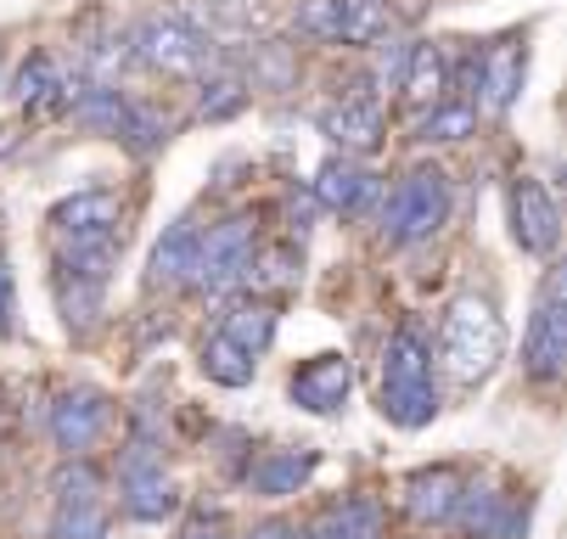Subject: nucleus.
Listing matches in <instances>:
<instances>
[{
    "label": "nucleus",
    "instance_id": "nucleus-7",
    "mask_svg": "<svg viewBox=\"0 0 567 539\" xmlns=\"http://www.w3.org/2000/svg\"><path fill=\"white\" fill-rule=\"evenodd\" d=\"M292 29L327 45H377L388 34V0H303Z\"/></svg>",
    "mask_w": 567,
    "mask_h": 539
},
{
    "label": "nucleus",
    "instance_id": "nucleus-15",
    "mask_svg": "<svg viewBox=\"0 0 567 539\" xmlns=\"http://www.w3.org/2000/svg\"><path fill=\"white\" fill-rule=\"evenodd\" d=\"M68 96H73V80L62 73V62L51 51H34L23 68H18V85H12V102L29 113V118H51V113H68Z\"/></svg>",
    "mask_w": 567,
    "mask_h": 539
},
{
    "label": "nucleus",
    "instance_id": "nucleus-10",
    "mask_svg": "<svg viewBox=\"0 0 567 539\" xmlns=\"http://www.w3.org/2000/svg\"><path fill=\"white\" fill-rule=\"evenodd\" d=\"M506 208H512V237H517L523 253L550 259V253L561 248V208H556V197H550L534 175H517V180H512Z\"/></svg>",
    "mask_w": 567,
    "mask_h": 539
},
{
    "label": "nucleus",
    "instance_id": "nucleus-2",
    "mask_svg": "<svg viewBox=\"0 0 567 539\" xmlns=\"http://www.w3.org/2000/svg\"><path fill=\"white\" fill-rule=\"evenodd\" d=\"M439 354H444V371L461 382V388H472V382H483L501 354H506V321L495 310V298L483 292H461L450 303L444 315V338H439Z\"/></svg>",
    "mask_w": 567,
    "mask_h": 539
},
{
    "label": "nucleus",
    "instance_id": "nucleus-12",
    "mask_svg": "<svg viewBox=\"0 0 567 539\" xmlns=\"http://www.w3.org/2000/svg\"><path fill=\"white\" fill-rule=\"evenodd\" d=\"M107 422H113V405H107V394L102 388H62L56 394V405H51V438L68 449V455H85V449H96V438L107 433Z\"/></svg>",
    "mask_w": 567,
    "mask_h": 539
},
{
    "label": "nucleus",
    "instance_id": "nucleus-21",
    "mask_svg": "<svg viewBox=\"0 0 567 539\" xmlns=\"http://www.w3.org/2000/svg\"><path fill=\"white\" fill-rule=\"evenodd\" d=\"M214 332H225L236 349H248L254 360L276 343V303L270 298H236L230 310L219 315V326Z\"/></svg>",
    "mask_w": 567,
    "mask_h": 539
},
{
    "label": "nucleus",
    "instance_id": "nucleus-3",
    "mask_svg": "<svg viewBox=\"0 0 567 539\" xmlns=\"http://www.w3.org/2000/svg\"><path fill=\"white\" fill-rule=\"evenodd\" d=\"M130 56L152 73H164V80H203V73L219 68V45L197 23H186L181 12H157V18L135 23Z\"/></svg>",
    "mask_w": 567,
    "mask_h": 539
},
{
    "label": "nucleus",
    "instance_id": "nucleus-32",
    "mask_svg": "<svg viewBox=\"0 0 567 539\" xmlns=\"http://www.w3.org/2000/svg\"><path fill=\"white\" fill-rule=\"evenodd\" d=\"M0 85H7V80H0Z\"/></svg>",
    "mask_w": 567,
    "mask_h": 539
},
{
    "label": "nucleus",
    "instance_id": "nucleus-24",
    "mask_svg": "<svg viewBox=\"0 0 567 539\" xmlns=\"http://www.w3.org/2000/svg\"><path fill=\"white\" fill-rule=\"evenodd\" d=\"M298 265H303L298 242L254 248V253H248V270H241V287H248L254 298H265V292H287V287L298 281Z\"/></svg>",
    "mask_w": 567,
    "mask_h": 539
},
{
    "label": "nucleus",
    "instance_id": "nucleus-26",
    "mask_svg": "<svg viewBox=\"0 0 567 539\" xmlns=\"http://www.w3.org/2000/svg\"><path fill=\"white\" fill-rule=\"evenodd\" d=\"M472 124H477V107L461 102V96H455V102L444 96V102H433V107L416 118V141H422V146H433V141H461V135H472Z\"/></svg>",
    "mask_w": 567,
    "mask_h": 539
},
{
    "label": "nucleus",
    "instance_id": "nucleus-27",
    "mask_svg": "<svg viewBox=\"0 0 567 539\" xmlns=\"http://www.w3.org/2000/svg\"><path fill=\"white\" fill-rule=\"evenodd\" d=\"M241 102H248V80L241 73H208L203 96H197V118H230V113H241Z\"/></svg>",
    "mask_w": 567,
    "mask_h": 539
},
{
    "label": "nucleus",
    "instance_id": "nucleus-16",
    "mask_svg": "<svg viewBox=\"0 0 567 539\" xmlns=\"http://www.w3.org/2000/svg\"><path fill=\"white\" fill-rule=\"evenodd\" d=\"M371 197H377V175L365 164H354L349 152H343V158H332V164H320L315 203L327 208V214H360Z\"/></svg>",
    "mask_w": 567,
    "mask_h": 539
},
{
    "label": "nucleus",
    "instance_id": "nucleus-19",
    "mask_svg": "<svg viewBox=\"0 0 567 539\" xmlns=\"http://www.w3.org/2000/svg\"><path fill=\"white\" fill-rule=\"evenodd\" d=\"M461 489H466V478L455 467H427V473H416L411 484H404V511H411L416 522H427V528H444L455 517Z\"/></svg>",
    "mask_w": 567,
    "mask_h": 539
},
{
    "label": "nucleus",
    "instance_id": "nucleus-31",
    "mask_svg": "<svg viewBox=\"0 0 567 539\" xmlns=\"http://www.w3.org/2000/svg\"><path fill=\"white\" fill-rule=\"evenodd\" d=\"M292 533H298L292 522H259V528H254L248 539H292Z\"/></svg>",
    "mask_w": 567,
    "mask_h": 539
},
{
    "label": "nucleus",
    "instance_id": "nucleus-4",
    "mask_svg": "<svg viewBox=\"0 0 567 539\" xmlns=\"http://www.w3.org/2000/svg\"><path fill=\"white\" fill-rule=\"evenodd\" d=\"M450 175L444 169H411L382 203V242L388 248H416L433 242L450 219Z\"/></svg>",
    "mask_w": 567,
    "mask_h": 539
},
{
    "label": "nucleus",
    "instance_id": "nucleus-1",
    "mask_svg": "<svg viewBox=\"0 0 567 539\" xmlns=\"http://www.w3.org/2000/svg\"><path fill=\"white\" fill-rule=\"evenodd\" d=\"M382 416L404 433H416L439 416V382H433V349L422 343L416 326H399L382 343Z\"/></svg>",
    "mask_w": 567,
    "mask_h": 539
},
{
    "label": "nucleus",
    "instance_id": "nucleus-23",
    "mask_svg": "<svg viewBox=\"0 0 567 539\" xmlns=\"http://www.w3.org/2000/svg\"><path fill=\"white\" fill-rule=\"evenodd\" d=\"M56 310H62L68 332H96L102 315H107V281H85V276L56 270Z\"/></svg>",
    "mask_w": 567,
    "mask_h": 539
},
{
    "label": "nucleus",
    "instance_id": "nucleus-17",
    "mask_svg": "<svg viewBox=\"0 0 567 539\" xmlns=\"http://www.w3.org/2000/svg\"><path fill=\"white\" fill-rule=\"evenodd\" d=\"M197 237H203V225H197L192 214L175 219V225L164 230V242H157L152 259H146V292L186 287V276H192V253H197Z\"/></svg>",
    "mask_w": 567,
    "mask_h": 539
},
{
    "label": "nucleus",
    "instance_id": "nucleus-29",
    "mask_svg": "<svg viewBox=\"0 0 567 539\" xmlns=\"http://www.w3.org/2000/svg\"><path fill=\"white\" fill-rule=\"evenodd\" d=\"M12 326V270H7V259H0V332Z\"/></svg>",
    "mask_w": 567,
    "mask_h": 539
},
{
    "label": "nucleus",
    "instance_id": "nucleus-30",
    "mask_svg": "<svg viewBox=\"0 0 567 539\" xmlns=\"http://www.w3.org/2000/svg\"><path fill=\"white\" fill-rule=\"evenodd\" d=\"M181 539H225V528H219L214 517H197V522H192V528H186Z\"/></svg>",
    "mask_w": 567,
    "mask_h": 539
},
{
    "label": "nucleus",
    "instance_id": "nucleus-18",
    "mask_svg": "<svg viewBox=\"0 0 567 539\" xmlns=\"http://www.w3.org/2000/svg\"><path fill=\"white\" fill-rule=\"evenodd\" d=\"M320 467L315 449H265L254 467H248V489L265 495V500H281V495H298Z\"/></svg>",
    "mask_w": 567,
    "mask_h": 539
},
{
    "label": "nucleus",
    "instance_id": "nucleus-5",
    "mask_svg": "<svg viewBox=\"0 0 567 539\" xmlns=\"http://www.w3.org/2000/svg\"><path fill=\"white\" fill-rule=\"evenodd\" d=\"M254 248H259L254 214H230V219L208 225L203 237H197L186 287H192V292H208V298H225L230 287H241V270H248V253H254Z\"/></svg>",
    "mask_w": 567,
    "mask_h": 539
},
{
    "label": "nucleus",
    "instance_id": "nucleus-11",
    "mask_svg": "<svg viewBox=\"0 0 567 539\" xmlns=\"http://www.w3.org/2000/svg\"><path fill=\"white\" fill-rule=\"evenodd\" d=\"M320 135L332 146H343L349 158H365V152L382 146V96L360 80L354 91H343L332 107H320Z\"/></svg>",
    "mask_w": 567,
    "mask_h": 539
},
{
    "label": "nucleus",
    "instance_id": "nucleus-8",
    "mask_svg": "<svg viewBox=\"0 0 567 539\" xmlns=\"http://www.w3.org/2000/svg\"><path fill=\"white\" fill-rule=\"evenodd\" d=\"M124 237V197L113 186H85L51 208V242L79 248V242H107Z\"/></svg>",
    "mask_w": 567,
    "mask_h": 539
},
{
    "label": "nucleus",
    "instance_id": "nucleus-22",
    "mask_svg": "<svg viewBox=\"0 0 567 539\" xmlns=\"http://www.w3.org/2000/svg\"><path fill=\"white\" fill-rule=\"evenodd\" d=\"M382 506L365 500V495H349L338 506L320 511V522L309 528V539H382Z\"/></svg>",
    "mask_w": 567,
    "mask_h": 539
},
{
    "label": "nucleus",
    "instance_id": "nucleus-20",
    "mask_svg": "<svg viewBox=\"0 0 567 539\" xmlns=\"http://www.w3.org/2000/svg\"><path fill=\"white\" fill-rule=\"evenodd\" d=\"M399 96L416 102V107H433V102L450 96V56H444V45H433V40H416V45H411V62H404Z\"/></svg>",
    "mask_w": 567,
    "mask_h": 539
},
{
    "label": "nucleus",
    "instance_id": "nucleus-13",
    "mask_svg": "<svg viewBox=\"0 0 567 539\" xmlns=\"http://www.w3.org/2000/svg\"><path fill=\"white\" fill-rule=\"evenodd\" d=\"M349 388H354V365H349L343 354H315V360H303V365L292 371V382H287L292 405L309 411V416H338V411L349 405Z\"/></svg>",
    "mask_w": 567,
    "mask_h": 539
},
{
    "label": "nucleus",
    "instance_id": "nucleus-25",
    "mask_svg": "<svg viewBox=\"0 0 567 539\" xmlns=\"http://www.w3.org/2000/svg\"><path fill=\"white\" fill-rule=\"evenodd\" d=\"M197 365H203V376H208V382H219V388H248L254 371H259V360H254L248 349H236L225 332H208V338H203Z\"/></svg>",
    "mask_w": 567,
    "mask_h": 539
},
{
    "label": "nucleus",
    "instance_id": "nucleus-9",
    "mask_svg": "<svg viewBox=\"0 0 567 539\" xmlns=\"http://www.w3.org/2000/svg\"><path fill=\"white\" fill-rule=\"evenodd\" d=\"M51 539H107V484H102L96 467H85V460H73L56 478Z\"/></svg>",
    "mask_w": 567,
    "mask_h": 539
},
{
    "label": "nucleus",
    "instance_id": "nucleus-6",
    "mask_svg": "<svg viewBox=\"0 0 567 539\" xmlns=\"http://www.w3.org/2000/svg\"><path fill=\"white\" fill-rule=\"evenodd\" d=\"M567 365V270L550 265L539 281V303H534V321L523 338V371L534 382H556Z\"/></svg>",
    "mask_w": 567,
    "mask_h": 539
},
{
    "label": "nucleus",
    "instance_id": "nucleus-28",
    "mask_svg": "<svg viewBox=\"0 0 567 539\" xmlns=\"http://www.w3.org/2000/svg\"><path fill=\"white\" fill-rule=\"evenodd\" d=\"M411 45L416 40H388L382 51H377V62H371V91L388 102V96H399V80H404V62H411Z\"/></svg>",
    "mask_w": 567,
    "mask_h": 539
},
{
    "label": "nucleus",
    "instance_id": "nucleus-14",
    "mask_svg": "<svg viewBox=\"0 0 567 539\" xmlns=\"http://www.w3.org/2000/svg\"><path fill=\"white\" fill-rule=\"evenodd\" d=\"M528 80V45L523 40H495L477 56V102L489 113H512Z\"/></svg>",
    "mask_w": 567,
    "mask_h": 539
}]
</instances>
